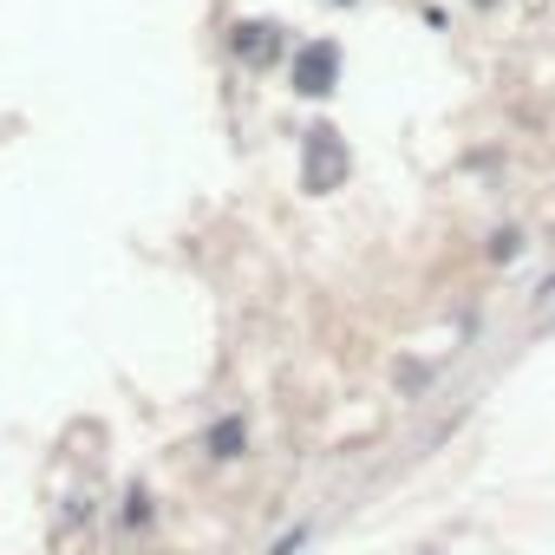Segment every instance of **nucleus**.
<instances>
[{
    "mask_svg": "<svg viewBox=\"0 0 555 555\" xmlns=\"http://www.w3.org/2000/svg\"><path fill=\"white\" fill-rule=\"evenodd\" d=\"M334 79H340V47L314 40V47H301V53H295V92L321 99V92H334Z\"/></svg>",
    "mask_w": 555,
    "mask_h": 555,
    "instance_id": "1",
    "label": "nucleus"
},
{
    "mask_svg": "<svg viewBox=\"0 0 555 555\" xmlns=\"http://www.w3.org/2000/svg\"><path fill=\"white\" fill-rule=\"evenodd\" d=\"M340 170H347V157H340L334 131H308V190H327Z\"/></svg>",
    "mask_w": 555,
    "mask_h": 555,
    "instance_id": "2",
    "label": "nucleus"
},
{
    "mask_svg": "<svg viewBox=\"0 0 555 555\" xmlns=\"http://www.w3.org/2000/svg\"><path fill=\"white\" fill-rule=\"evenodd\" d=\"M242 438H248V431H242V418H222V425L209 431V457H235V451H242Z\"/></svg>",
    "mask_w": 555,
    "mask_h": 555,
    "instance_id": "3",
    "label": "nucleus"
},
{
    "mask_svg": "<svg viewBox=\"0 0 555 555\" xmlns=\"http://www.w3.org/2000/svg\"><path fill=\"white\" fill-rule=\"evenodd\" d=\"M535 327H555V274H548V288H542V301H535Z\"/></svg>",
    "mask_w": 555,
    "mask_h": 555,
    "instance_id": "4",
    "label": "nucleus"
}]
</instances>
